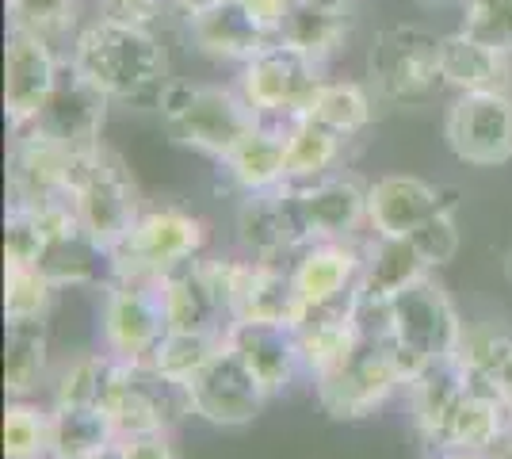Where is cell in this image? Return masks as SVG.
<instances>
[{
    "label": "cell",
    "mask_w": 512,
    "mask_h": 459,
    "mask_svg": "<svg viewBox=\"0 0 512 459\" xmlns=\"http://www.w3.org/2000/svg\"><path fill=\"white\" fill-rule=\"evenodd\" d=\"M65 58L107 100H119V104H138V100L157 104L161 88L169 85V54L146 23L96 16L81 27Z\"/></svg>",
    "instance_id": "obj_1"
},
{
    "label": "cell",
    "mask_w": 512,
    "mask_h": 459,
    "mask_svg": "<svg viewBox=\"0 0 512 459\" xmlns=\"http://www.w3.org/2000/svg\"><path fill=\"white\" fill-rule=\"evenodd\" d=\"M153 108L161 111L172 142L211 153L218 161H226L237 142L260 123V115L245 104L241 92L192 85V81H176V77H169V85L161 88Z\"/></svg>",
    "instance_id": "obj_2"
},
{
    "label": "cell",
    "mask_w": 512,
    "mask_h": 459,
    "mask_svg": "<svg viewBox=\"0 0 512 459\" xmlns=\"http://www.w3.org/2000/svg\"><path fill=\"white\" fill-rule=\"evenodd\" d=\"M440 43L444 35H432L413 23H394L375 35L367 50V85L371 96L390 108H421L432 104L448 81L440 69Z\"/></svg>",
    "instance_id": "obj_3"
},
{
    "label": "cell",
    "mask_w": 512,
    "mask_h": 459,
    "mask_svg": "<svg viewBox=\"0 0 512 459\" xmlns=\"http://www.w3.org/2000/svg\"><path fill=\"white\" fill-rule=\"evenodd\" d=\"M203 241H207V226L184 207L169 203V207L142 211L127 238L111 249L115 280L157 287L180 264L195 261Z\"/></svg>",
    "instance_id": "obj_4"
},
{
    "label": "cell",
    "mask_w": 512,
    "mask_h": 459,
    "mask_svg": "<svg viewBox=\"0 0 512 459\" xmlns=\"http://www.w3.org/2000/svg\"><path fill=\"white\" fill-rule=\"evenodd\" d=\"M100 410L107 414L115 437H142V433H165L172 421L192 414L188 387L157 375L150 364H127L111 356Z\"/></svg>",
    "instance_id": "obj_5"
},
{
    "label": "cell",
    "mask_w": 512,
    "mask_h": 459,
    "mask_svg": "<svg viewBox=\"0 0 512 459\" xmlns=\"http://www.w3.org/2000/svg\"><path fill=\"white\" fill-rule=\"evenodd\" d=\"M138 215H142V196L127 161L115 150L100 146L85 161L77 180V219L85 226V234L100 241L104 249H115L130 234Z\"/></svg>",
    "instance_id": "obj_6"
},
{
    "label": "cell",
    "mask_w": 512,
    "mask_h": 459,
    "mask_svg": "<svg viewBox=\"0 0 512 459\" xmlns=\"http://www.w3.org/2000/svg\"><path fill=\"white\" fill-rule=\"evenodd\" d=\"M318 81V66L279 39L241 66V96L260 119H299Z\"/></svg>",
    "instance_id": "obj_7"
},
{
    "label": "cell",
    "mask_w": 512,
    "mask_h": 459,
    "mask_svg": "<svg viewBox=\"0 0 512 459\" xmlns=\"http://www.w3.org/2000/svg\"><path fill=\"white\" fill-rule=\"evenodd\" d=\"M444 138L474 169L512 161V92H459L444 119Z\"/></svg>",
    "instance_id": "obj_8"
},
{
    "label": "cell",
    "mask_w": 512,
    "mask_h": 459,
    "mask_svg": "<svg viewBox=\"0 0 512 459\" xmlns=\"http://www.w3.org/2000/svg\"><path fill=\"white\" fill-rule=\"evenodd\" d=\"M88 157H77L65 146L50 142L39 131L12 134L8 153V192L12 207H43L58 199H77V180Z\"/></svg>",
    "instance_id": "obj_9"
},
{
    "label": "cell",
    "mask_w": 512,
    "mask_h": 459,
    "mask_svg": "<svg viewBox=\"0 0 512 459\" xmlns=\"http://www.w3.org/2000/svg\"><path fill=\"white\" fill-rule=\"evenodd\" d=\"M107 104L111 100H107L104 92L92 85L88 77H81L73 69V62L65 58L50 100H46L43 111L23 131H39L50 142L65 146L69 153H77V157H92V153L104 146L100 134H104Z\"/></svg>",
    "instance_id": "obj_10"
},
{
    "label": "cell",
    "mask_w": 512,
    "mask_h": 459,
    "mask_svg": "<svg viewBox=\"0 0 512 459\" xmlns=\"http://www.w3.org/2000/svg\"><path fill=\"white\" fill-rule=\"evenodd\" d=\"M321 410L333 421H363L383 410L386 398L402 387V379L390 364L386 345H363L344 360L337 372L314 379Z\"/></svg>",
    "instance_id": "obj_11"
},
{
    "label": "cell",
    "mask_w": 512,
    "mask_h": 459,
    "mask_svg": "<svg viewBox=\"0 0 512 459\" xmlns=\"http://www.w3.org/2000/svg\"><path fill=\"white\" fill-rule=\"evenodd\" d=\"M65 54H58L50 43L8 27V50H4V115L8 131H23L58 85Z\"/></svg>",
    "instance_id": "obj_12"
},
{
    "label": "cell",
    "mask_w": 512,
    "mask_h": 459,
    "mask_svg": "<svg viewBox=\"0 0 512 459\" xmlns=\"http://www.w3.org/2000/svg\"><path fill=\"white\" fill-rule=\"evenodd\" d=\"M188 402H192L195 417L222 425V429H234V425H249L260 414V406L268 402V391L237 360V352L222 345L211 364L188 383Z\"/></svg>",
    "instance_id": "obj_13"
},
{
    "label": "cell",
    "mask_w": 512,
    "mask_h": 459,
    "mask_svg": "<svg viewBox=\"0 0 512 459\" xmlns=\"http://www.w3.org/2000/svg\"><path fill=\"white\" fill-rule=\"evenodd\" d=\"M165 333H169V322H165V306H161L157 287L127 284V280L107 284L104 341L115 360L146 364Z\"/></svg>",
    "instance_id": "obj_14"
},
{
    "label": "cell",
    "mask_w": 512,
    "mask_h": 459,
    "mask_svg": "<svg viewBox=\"0 0 512 459\" xmlns=\"http://www.w3.org/2000/svg\"><path fill=\"white\" fill-rule=\"evenodd\" d=\"M390 314H394V341H406L413 349H421L432 360L455 356L459 337H463V318L451 306L448 291L425 276L421 284L406 287L402 295L390 299Z\"/></svg>",
    "instance_id": "obj_15"
},
{
    "label": "cell",
    "mask_w": 512,
    "mask_h": 459,
    "mask_svg": "<svg viewBox=\"0 0 512 459\" xmlns=\"http://www.w3.org/2000/svg\"><path fill=\"white\" fill-rule=\"evenodd\" d=\"M237 238L253 249L260 261H276L283 253H295L310 245L306 222L299 215L295 184H279L272 192H253L237 207Z\"/></svg>",
    "instance_id": "obj_16"
},
{
    "label": "cell",
    "mask_w": 512,
    "mask_h": 459,
    "mask_svg": "<svg viewBox=\"0 0 512 459\" xmlns=\"http://www.w3.org/2000/svg\"><path fill=\"white\" fill-rule=\"evenodd\" d=\"M455 211V192L417 176H383L367 188V226L379 238H406L421 222Z\"/></svg>",
    "instance_id": "obj_17"
},
{
    "label": "cell",
    "mask_w": 512,
    "mask_h": 459,
    "mask_svg": "<svg viewBox=\"0 0 512 459\" xmlns=\"http://www.w3.org/2000/svg\"><path fill=\"white\" fill-rule=\"evenodd\" d=\"M363 272V249L352 241H310L299 249V261L291 268L295 287L310 310L348 303Z\"/></svg>",
    "instance_id": "obj_18"
},
{
    "label": "cell",
    "mask_w": 512,
    "mask_h": 459,
    "mask_svg": "<svg viewBox=\"0 0 512 459\" xmlns=\"http://www.w3.org/2000/svg\"><path fill=\"white\" fill-rule=\"evenodd\" d=\"M188 35L192 43L218 62H237L245 66L249 58H256L264 46H272L276 39L260 27V23L237 4V0H214L199 12H188Z\"/></svg>",
    "instance_id": "obj_19"
},
{
    "label": "cell",
    "mask_w": 512,
    "mask_h": 459,
    "mask_svg": "<svg viewBox=\"0 0 512 459\" xmlns=\"http://www.w3.org/2000/svg\"><path fill=\"white\" fill-rule=\"evenodd\" d=\"M299 215L310 241H348L367 222V188L344 176H321L314 184H295Z\"/></svg>",
    "instance_id": "obj_20"
},
{
    "label": "cell",
    "mask_w": 512,
    "mask_h": 459,
    "mask_svg": "<svg viewBox=\"0 0 512 459\" xmlns=\"http://www.w3.org/2000/svg\"><path fill=\"white\" fill-rule=\"evenodd\" d=\"M226 345L237 352V360L256 375V383L268 391V398L291 387L295 372L302 368L295 329L287 326H256V322H230Z\"/></svg>",
    "instance_id": "obj_21"
},
{
    "label": "cell",
    "mask_w": 512,
    "mask_h": 459,
    "mask_svg": "<svg viewBox=\"0 0 512 459\" xmlns=\"http://www.w3.org/2000/svg\"><path fill=\"white\" fill-rule=\"evenodd\" d=\"M440 69L455 92H509L512 88V54L501 46L482 43L470 31H451L440 43Z\"/></svg>",
    "instance_id": "obj_22"
},
{
    "label": "cell",
    "mask_w": 512,
    "mask_h": 459,
    "mask_svg": "<svg viewBox=\"0 0 512 459\" xmlns=\"http://www.w3.org/2000/svg\"><path fill=\"white\" fill-rule=\"evenodd\" d=\"M310 318V306L295 287V276L272 261H256L249 284L241 291L230 322H256V326L299 329Z\"/></svg>",
    "instance_id": "obj_23"
},
{
    "label": "cell",
    "mask_w": 512,
    "mask_h": 459,
    "mask_svg": "<svg viewBox=\"0 0 512 459\" xmlns=\"http://www.w3.org/2000/svg\"><path fill=\"white\" fill-rule=\"evenodd\" d=\"M39 272L54 287H88V284H115V261L111 249L85 234V226H69L62 234L46 238L39 253Z\"/></svg>",
    "instance_id": "obj_24"
},
{
    "label": "cell",
    "mask_w": 512,
    "mask_h": 459,
    "mask_svg": "<svg viewBox=\"0 0 512 459\" xmlns=\"http://www.w3.org/2000/svg\"><path fill=\"white\" fill-rule=\"evenodd\" d=\"M348 35H352V8L321 4V0H295L276 39L291 50H299L314 66H325L333 54L344 50Z\"/></svg>",
    "instance_id": "obj_25"
},
{
    "label": "cell",
    "mask_w": 512,
    "mask_h": 459,
    "mask_svg": "<svg viewBox=\"0 0 512 459\" xmlns=\"http://www.w3.org/2000/svg\"><path fill=\"white\" fill-rule=\"evenodd\" d=\"M512 425V410L501 402V394L490 387L470 383V391L455 402V410L448 414L440 437L428 448H470V452H490L497 440L505 437V429Z\"/></svg>",
    "instance_id": "obj_26"
},
{
    "label": "cell",
    "mask_w": 512,
    "mask_h": 459,
    "mask_svg": "<svg viewBox=\"0 0 512 459\" xmlns=\"http://www.w3.org/2000/svg\"><path fill=\"white\" fill-rule=\"evenodd\" d=\"M222 165L245 196L272 192L279 184H287V134H283V127H272V123L260 119L253 131L230 150V157Z\"/></svg>",
    "instance_id": "obj_27"
},
{
    "label": "cell",
    "mask_w": 512,
    "mask_h": 459,
    "mask_svg": "<svg viewBox=\"0 0 512 459\" xmlns=\"http://www.w3.org/2000/svg\"><path fill=\"white\" fill-rule=\"evenodd\" d=\"M157 295H161V306H165V322L169 329H192V333H203V329H226L222 318L230 322V314L222 310L218 295L211 291L203 268H199V257L188 264H180L176 272H169L161 284H157Z\"/></svg>",
    "instance_id": "obj_28"
},
{
    "label": "cell",
    "mask_w": 512,
    "mask_h": 459,
    "mask_svg": "<svg viewBox=\"0 0 512 459\" xmlns=\"http://www.w3.org/2000/svg\"><path fill=\"white\" fill-rule=\"evenodd\" d=\"M295 341H299L302 368L314 375V379L337 372L344 360L360 349V333L352 326L348 303L310 310V318L295 329Z\"/></svg>",
    "instance_id": "obj_29"
},
{
    "label": "cell",
    "mask_w": 512,
    "mask_h": 459,
    "mask_svg": "<svg viewBox=\"0 0 512 459\" xmlns=\"http://www.w3.org/2000/svg\"><path fill=\"white\" fill-rule=\"evenodd\" d=\"M428 272H432V264L421 257V249L409 238H379L375 234V245L363 253V272L356 291L390 303L406 287L421 284Z\"/></svg>",
    "instance_id": "obj_30"
},
{
    "label": "cell",
    "mask_w": 512,
    "mask_h": 459,
    "mask_svg": "<svg viewBox=\"0 0 512 459\" xmlns=\"http://www.w3.org/2000/svg\"><path fill=\"white\" fill-rule=\"evenodd\" d=\"M406 391H409V406H413V421H417L421 437L432 444V440L440 437L448 414L455 410V402L470 391V375L463 372V364L455 356H444L421 379H413Z\"/></svg>",
    "instance_id": "obj_31"
},
{
    "label": "cell",
    "mask_w": 512,
    "mask_h": 459,
    "mask_svg": "<svg viewBox=\"0 0 512 459\" xmlns=\"http://www.w3.org/2000/svg\"><path fill=\"white\" fill-rule=\"evenodd\" d=\"M287 134V184H314L341 161L344 138L314 119H291L283 123Z\"/></svg>",
    "instance_id": "obj_32"
},
{
    "label": "cell",
    "mask_w": 512,
    "mask_h": 459,
    "mask_svg": "<svg viewBox=\"0 0 512 459\" xmlns=\"http://www.w3.org/2000/svg\"><path fill=\"white\" fill-rule=\"evenodd\" d=\"M115 429L100 406H50V459H81L115 444Z\"/></svg>",
    "instance_id": "obj_33"
},
{
    "label": "cell",
    "mask_w": 512,
    "mask_h": 459,
    "mask_svg": "<svg viewBox=\"0 0 512 459\" xmlns=\"http://www.w3.org/2000/svg\"><path fill=\"white\" fill-rule=\"evenodd\" d=\"M46 318H27V322H8V341H4V387L12 398H27L39 391L46 375Z\"/></svg>",
    "instance_id": "obj_34"
},
{
    "label": "cell",
    "mask_w": 512,
    "mask_h": 459,
    "mask_svg": "<svg viewBox=\"0 0 512 459\" xmlns=\"http://www.w3.org/2000/svg\"><path fill=\"white\" fill-rule=\"evenodd\" d=\"M226 345V329H203V333H192V329H169L157 349L150 352V364L157 375H165L172 383L188 387L195 375L203 372L214 360V352Z\"/></svg>",
    "instance_id": "obj_35"
},
{
    "label": "cell",
    "mask_w": 512,
    "mask_h": 459,
    "mask_svg": "<svg viewBox=\"0 0 512 459\" xmlns=\"http://www.w3.org/2000/svg\"><path fill=\"white\" fill-rule=\"evenodd\" d=\"M371 111H375V100L356 81H318L299 119H314L321 127L337 131L341 138H352L371 123Z\"/></svg>",
    "instance_id": "obj_36"
},
{
    "label": "cell",
    "mask_w": 512,
    "mask_h": 459,
    "mask_svg": "<svg viewBox=\"0 0 512 459\" xmlns=\"http://www.w3.org/2000/svg\"><path fill=\"white\" fill-rule=\"evenodd\" d=\"M81 0H8V27L50 43L58 54L73 50L81 35Z\"/></svg>",
    "instance_id": "obj_37"
},
{
    "label": "cell",
    "mask_w": 512,
    "mask_h": 459,
    "mask_svg": "<svg viewBox=\"0 0 512 459\" xmlns=\"http://www.w3.org/2000/svg\"><path fill=\"white\" fill-rule=\"evenodd\" d=\"M509 352H512V333L497 329L493 322H470V326H463L455 360L463 364V372L470 375V383L490 387V379L497 375V368L505 364Z\"/></svg>",
    "instance_id": "obj_38"
},
{
    "label": "cell",
    "mask_w": 512,
    "mask_h": 459,
    "mask_svg": "<svg viewBox=\"0 0 512 459\" xmlns=\"http://www.w3.org/2000/svg\"><path fill=\"white\" fill-rule=\"evenodd\" d=\"M58 287L39 272V264H4V318L27 322L46 318Z\"/></svg>",
    "instance_id": "obj_39"
},
{
    "label": "cell",
    "mask_w": 512,
    "mask_h": 459,
    "mask_svg": "<svg viewBox=\"0 0 512 459\" xmlns=\"http://www.w3.org/2000/svg\"><path fill=\"white\" fill-rule=\"evenodd\" d=\"M50 456V410L31 402H8L4 410V459H46Z\"/></svg>",
    "instance_id": "obj_40"
},
{
    "label": "cell",
    "mask_w": 512,
    "mask_h": 459,
    "mask_svg": "<svg viewBox=\"0 0 512 459\" xmlns=\"http://www.w3.org/2000/svg\"><path fill=\"white\" fill-rule=\"evenodd\" d=\"M107 368H111V356H100V352L77 356L54 387V406H100Z\"/></svg>",
    "instance_id": "obj_41"
},
{
    "label": "cell",
    "mask_w": 512,
    "mask_h": 459,
    "mask_svg": "<svg viewBox=\"0 0 512 459\" xmlns=\"http://www.w3.org/2000/svg\"><path fill=\"white\" fill-rule=\"evenodd\" d=\"M463 31L512 54V0H463Z\"/></svg>",
    "instance_id": "obj_42"
},
{
    "label": "cell",
    "mask_w": 512,
    "mask_h": 459,
    "mask_svg": "<svg viewBox=\"0 0 512 459\" xmlns=\"http://www.w3.org/2000/svg\"><path fill=\"white\" fill-rule=\"evenodd\" d=\"M417 249H421V257H425L432 268H440V264H448L455 253H459V230H455V211H444V215H436V219L421 222L413 234H406Z\"/></svg>",
    "instance_id": "obj_43"
},
{
    "label": "cell",
    "mask_w": 512,
    "mask_h": 459,
    "mask_svg": "<svg viewBox=\"0 0 512 459\" xmlns=\"http://www.w3.org/2000/svg\"><path fill=\"white\" fill-rule=\"evenodd\" d=\"M43 245L46 238L39 222L31 219L23 207H12L8 222H4V264H35Z\"/></svg>",
    "instance_id": "obj_44"
},
{
    "label": "cell",
    "mask_w": 512,
    "mask_h": 459,
    "mask_svg": "<svg viewBox=\"0 0 512 459\" xmlns=\"http://www.w3.org/2000/svg\"><path fill=\"white\" fill-rule=\"evenodd\" d=\"M199 268H203V276H207L211 291L218 295L222 310L234 318V306H237V299H241L245 284H249V276H253L256 261H234V257H218V261H199Z\"/></svg>",
    "instance_id": "obj_45"
},
{
    "label": "cell",
    "mask_w": 512,
    "mask_h": 459,
    "mask_svg": "<svg viewBox=\"0 0 512 459\" xmlns=\"http://www.w3.org/2000/svg\"><path fill=\"white\" fill-rule=\"evenodd\" d=\"M96 8H100V16H107V20L146 23V27H153V20L165 8V0H96Z\"/></svg>",
    "instance_id": "obj_46"
},
{
    "label": "cell",
    "mask_w": 512,
    "mask_h": 459,
    "mask_svg": "<svg viewBox=\"0 0 512 459\" xmlns=\"http://www.w3.org/2000/svg\"><path fill=\"white\" fill-rule=\"evenodd\" d=\"M119 459H172V444L165 433H142V437L115 440Z\"/></svg>",
    "instance_id": "obj_47"
},
{
    "label": "cell",
    "mask_w": 512,
    "mask_h": 459,
    "mask_svg": "<svg viewBox=\"0 0 512 459\" xmlns=\"http://www.w3.org/2000/svg\"><path fill=\"white\" fill-rule=\"evenodd\" d=\"M237 4H241V8H245V12H249V16H253L268 35H272V39H276L279 27H283V20H287V12H291V4H295V0H237Z\"/></svg>",
    "instance_id": "obj_48"
},
{
    "label": "cell",
    "mask_w": 512,
    "mask_h": 459,
    "mask_svg": "<svg viewBox=\"0 0 512 459\" xmlns=\"http://www.w3.org/2000/svg\"><path fill=\"white\" fill-rule=\"evenodd\" d=\"M490 391L501 394V402L512 410V352L505 356V364H501V368H497V375L490 379Z\"/></svg>",
    "instance_id": "obj_49"
},
{
    "label": "cell",
    "mask_w": 512,
    "mask_h": 459,
    "mask_svg": "<svg viewBox=\"0 0 512 459\" xmlns=\"http://www.w3.org/2000/svg\"><path fill=\"white\" fill-rule=\"evenodd\" d=\"M436 459H490V452H470V448H432Z\"/></svg>",
    "instance_id": "obj_50"
},
{
    "label": "cell",
    "mask_w": 512,
    "mask_h": 459,
    "mask_svg": "<svg viewBox=\"0 0 512 459\" xmlns=\"http://www.w3.org/2000/svg\"><path fill=\"white\" fill-rule=\"evenodd\" d=\"M169 4H176V8L188 16V12H199V8H207V4H214V0H169Z\"/></svg>",
    "instance_id": "obj_51"
},
{
    "label": "cell",
    "mask_w": 512,
    "mask_h": 459,
    "mask_svg": "<svg viewBox=\"0 0 512 459\" xmlns=\"http://www.w3.org/2000/svg\"><path fill=\"white\" fill-rule=\"evenodd\" d=\"M421 8H463V0H417Z\"/></svg>",
    "instance_id": "obj_52"
},
{
    "label": "cell",
    "mask_w": 512,
    "mask_h": 459,
    "mask_svg": "<svg viewBox=\"0 0 512 459\" xmlns=\"http://www.w3.org/2000/svg\"><path fill=\"white\" fill-rule=\"evenodd\" d=\"M81 459H119V452H115V444H111L104 452H92V456H81Z\"/></svg>",
    "instance_id": "obj_53"
},
{
    "label": "cell",
    "mask_w": 512,
    "mask_h": 459,
    "mask_svg": "<svg viewBox=\"0 0 512 459\" xmlns=\"http://www.w3.org/2000/svg\"><path fill=\"white\" fill-rule=\"evenodd\" d=\"M321 4H341V8H352V0H321Z\"/></svg>",
    "instance_id": "obj_54"
},
{
    "label": "cell",
    "mask_w": 512,
    "mask_h": 459,
    "mask_svg": "<svg viewBox=\"0 0 512 459\" xmlns=\"http://www.w3.org/2000/svg\"><path fill=\"white\" fill-rule=\"evenodd\" d=\"M505 272H509V280H512V257H509V268H505Z\"/></svg>",
    "instance_id": "obj_55"
}]
</instances>
